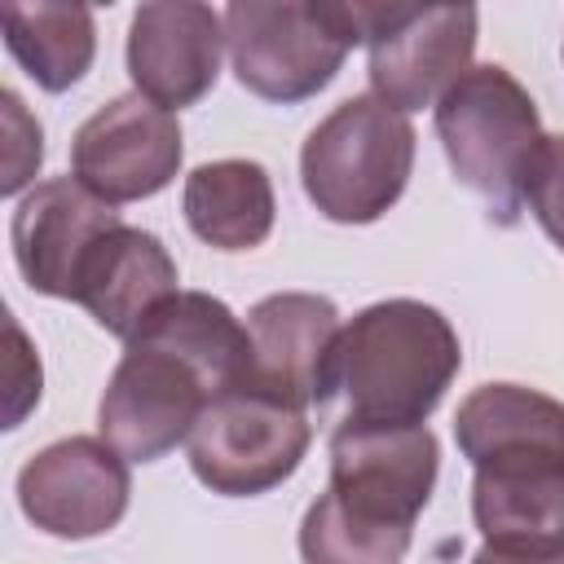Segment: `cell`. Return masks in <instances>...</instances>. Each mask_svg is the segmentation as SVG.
Wrapping results in <instances>:
<instances>
[{
  "label": "cell",
  "mask_w": 564,
  "mask_h": 564,
  "mask_svg": "<svg viewBox=\"0 0 564 564\" xmlns=\"http://www.w3.org/2000/svg\"><path fill=\"white\" fill-rule=\"evenodd\" d=\"M251 370L247 322L207 291H176L123 344L110 370L97 427L128 463H159L189 441L203 410L242 388Z\"/></svg>",
  "instance_id": "6da1fadb"
},
{
  "label": "cell",
  "mask_w": 564,
  "mask_h": 564,
  "mask_svg": "<svg viewBox=\"0 0 564 564\" xmlns=\"http://www.w3.org/2000/svg\"><path fill=\"white\" fill-rule=\"evenodd\" d=\"M441 445L432 427L339 423L330 485L300 520L304 564H401L414 520L432 502Z\"/></svg>",
  "instance_id": "7a4b0ae2"
},
{
  "label": "cell",
  "mask_w": 564,
  "mask_h": 564,
  "mask_svg": "<svg viewBox=\"0 0 564 564\" xmlns=\"http://www.w3.org/2000/svg\"><path fill=\"white\" fill-rule=\"evenodd\" d=\"M458 366L463 344L449 317L423 300L397 295L361 308L339 330L335 392L348 401V423L427 427Z\"/></svg>",
  "instance_id": "3957f363"
},
{
  "label": "cell",
  "mask_w": 564,
  "mask_h": 564,
  "mask_svg": "<svg viewBox=\"0 0 564 564\" xmlns=\"http://www.w3.org/2000/svg\"><path fill=\"white\" fill-rule=\"evenodd\" d=\"M436 137L458 185H467L498 229L524 212V185L546 141L538 101L498 62L471 66L436 101Z\"/></svg>",
  "instance_id": "277c9868"
},
{
  "label": "cell",
  "mask_w": 564,
  "mask_h": 564,
  "mask_svg": "<svg viewBox=\"0 0 564 564\" xmlns=\"http://www.w3.org/2000/svg\"><path fill=\"white\" fill-rule=\"evenodd\" d=\"M357 44H366L361 0H234L225 9L234 79L273 106L317 97Z\"/></svg>",
  "instance_id": "5b68a950"
},
{
  "label": "cell",
  "mask_w": 564,
  "mask_h": 564,
  "mask_svg": "<svg viewBox=\"0 0 564 564\" xmlns=\"http://www.w3.org/2000/svg\"><path fill=\"white\" fill-rule=\"evenodd\" d=\"M414 123L375 93L339 101L300 150L304 198L335 225H375L388 216L414 172Z\"/></svg>",
  "instance_id": "8992f818"
},
{
  "label": "cell",
  "mask_w": 564,
  "mask_h": 564,
  "mask_svg": "<svg viewBox=\"0 0 564 564\" xmlns=\"http://www.w3.org/2000/svg\"><path fill=\"white\" fill-rule=\"evenodd\" d=\"M308 445V410H295L242 383L203 410L185 441V454L203 489L220 498H260L300 471Z\"/></svg>",
  "instance_id": "52a82bcc"
},
{
  "label": "cell",
  "mask_w": 564,
  "mask_h": 564,
  "mask_svg": "<svg viewBox=\"0 0 564 564\" xmlns=\"http://www.w3.org/2000/svg\"><path fill=\"white\" fill-rule=\"evenodd\" d=\"M370 93L397 115L436 106L476 53V4H366Z\"/></svg>",
  "instance_id": "ba28073f"
},
{
  "label": "cell",
  "mask_w": 564,
  "mask_h": 564,
  "mask_svg": "<svg viewBox=\"0 0 564 564\" xmlns=\"http://www.w3.org/2000/svg\"><path fill=\"white\" fill-rule=\"evenodd\" d=\"M185 141L172 110L141 93L110 97L70 137V176L110 207L154 198L181 172Z\"/></svg>",
  "instance_id": "9c48e42d"
},
{
  "label": "cell",
  "mask_w": 564,
  "mask_h": 564,
  "mask_svg": "<svg viewBox=\"0 0 564 564\" xmlns=\"http://www.w3.org/2000/svg\"><path fill=\"white\" fill-rule=\"evenodd\" d=\"M132 498L128 458L101 436H62L31 454L18 471L22 516L62 542L110 533Z\"/></svg>",
  "instance_id": "30bf717a"
},
{
  "label": "cell",
  "mask_w": 564,
  "mask_h": 564,
  "mask_svg": "<svg viewBox=\"0 0 564 564\" xmlns=\"http://www.w3.org/2000/svg\"><path fill=\"white\" fill-rule=\"evenodd\" d=\"M339 308L313 291H273L251 304L247 388L278 397L295 410H322L335 397V344Z\"/></svg>",
  "instance_id": "8fae6325"
},
{
  "label": "cell",
  "mask_w": 564,
  "mask_h": 564,
  "mask_svg": "<svg viewBox=\"0 0 564 564\" xmlns=\"http://www.w3.org/2000/svg\"><path fill=\"white\" fill-rule=\"evenodd\" d=\"M225 53V13L198 0H154L128 22V75L141 97L185 110L216 88Z\"/></svg>",
  "instance_id": "7c38bea8"
},
{
  "label": "cell",
  "mask_w": 564,
  "mask_h": 564,
  "mask_svg": "<svg viewBox=\"0 0 564 564\" xmlns=\"http://www.w3.org/2000/svg\"><path fill=\"white\" fill-rule=\"evenodd\" d=\"M119 225V212L88 194L75 176H53L40 181L13 212L9 238H13V260L22 282L35 295L70 300L79 260L88 247Z\"/></svg>",
  "instance_id": "4fadbf2b"
},
{
  "label": "cell",
  "mask_w": 564,
  "mask_h": 564,
  "mask_svg": "<svg viewBox=\"0 0 564 564\" xmlns=\"http://www.w3.org/2000/svg\"><path fill=\"white\" fill-rule=\"evenodd\" d=\"M176 282H181V273H176V260L167 256V247L150 229H137V225L119 220L79 260L70 300L106 335L128 344L141 330V322L163 300H172L181 291Z\"/></svg>",
  "instance_id": "5bb4252c"
},
{
  "label": "cell",
  "mask_w": 564,
  "mask_h": 564,
  "mask_svg": "<svg viewBox=\"0 0 564 564\" xmlns=\"http://www.w3.org/2000/svg\"><path fill=\"white\" fill-rule=\"evenodd\" d=\"M454 441L471 467L564 458V401L524 383H480L458 401Z\"/></svg>",
  "instance_id": "9a60e30c"
},
{
  "label": "cell",
  "mask_w": 564,
  "mask_h": 564,
  "mask_svg": "<svg viewBox=\"0 0 564 564\" xmlns=\"http://www.w3.org/2000/svg\"><path fill=\"white\" fill-rule=\"evenodd\" d=\"M471 520L485 542L564 538V458H511L471 467Z\"/></svg>",
  "instance_id": "2e32d148"
},
{
  "label": "cell",
  "mask_w": 564,
  "mask_h": 564,
  "mask_svg": "<svg viewBox=\"0 0 564 564\" xmlns=\"http://www.w3.org/2000/svg\"><path fill=\"white\" fill-rule=\"evenodd\" d=\"M181 212L194 238L216 251H251L273 234L278 198L264 163L256 159H216L198 163L185 176Z\"/></svg>",
  "instance_id": "e0dca14e"
},
{
  "label": "cell",
  "mask_w": 564,
  "mask_h": 564,
  "mask_svg": "<svg viewBox=\"0 0 564 564\" xmlns=\"http://www.w3.org/2000/svg\"><path fill=\"white\" fill-rule=\"evenodd\" d=\"M4 44L13 62L44 88V93H66L75 88L97 57V22L88 4H4L0 9Z\"/></svg>",
  "instance_id": "ac0fdd59"
},
{
  "label": "cell",
  "mask_w": 564,
  "mask_h": 564,
  "mask_svg": "<svg viewBox=\"0 0 564 564\" xmlns=\"http://www.w3.org/2000/svg\"><path fill=\"white\" fill-rule=\"evenodd\" d=\"M524 207L542 225V234L564 251V132L546 137L538 150V163L524 185Z\"/></svg>",
  "instance_id": "d6986e66"
},
{
  "label": "cell",
  "mask_w": 564,
  "mask_h": 564,
  "mask_svg": "<svg viewBox=\"0 0 564 564\" xmlns=\"http://www.w3.org/2000/svg\"><path fill=\"white\" fill-rule=\"evenodd\" d=\"M0 101H4V119H9V163H4L0 194H18V189L31 181V172L40 167V159H44V132H40V123L22 110V97H18L13 88H4Z\"/></svg>",
  "instance_id": "ffe728a7"
},
{
  "label": "cell",
  "mask_w": 564,
  "mask_h": 564,
  "mask_svg": "<svg viewBox=\"0 0 564 564\" xmlns=\"http://www.w3.org/2000/svg\"><path fill=\"white\" fill-rule=\"evenodd\" d=\"M471 564H564V538L560 542H511V546L480 542Z\"/></svg>",
  "instance_id": "44dd1931"
}]
</instances>
